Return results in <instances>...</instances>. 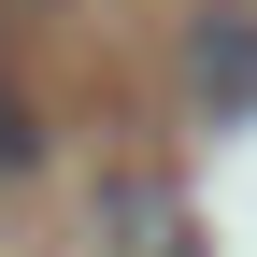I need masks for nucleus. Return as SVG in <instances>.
Listing matches in <instances>:
<instances>
[{
	"mask_svg": "<svg viewBox=\"0 0 257 257\" xmlns=\"http://www.w3.org/2000/svg\"><path fill=\"white\" fill-rule=\"evenodd\" d=\"M186 86H200V114H257V15H243V0H200Z\"/></svg>",
	"mask_w": 257,
	"mask_h": 257,
	"instance_id": "1",
	"label": "nucleus"
},
{
	"mask_svg": "<svg viewBox=\"0 0 257 257\" xmlns=\"http://www.w3.org/2000/svg\"><path fill=\"white\" fill-rule=\"evenodd\" d=\"M100 243H114V257H200V214H186V186L114 172V186H100Z\"/></svg>",
	"mask_w": 257,
	"mask_h": 257,
	"instance_id": "2",
	"label": "nucleus"
},
{
	"mask_svg": "<svg viewBox=\"0 0 257 257\" xmlns=\"http://www.w3.org/2000/svg\"><path fill=\"white\" fill-rule=\"evenodd\" d=\"M29 157H43V128H29V100L0 86V172H29Z\"/></svg>",
	"mask_w": 257,
	"mask_h": 257,
	"instance_id": "3",
	"label": "nucleus"
}]
</instances>
